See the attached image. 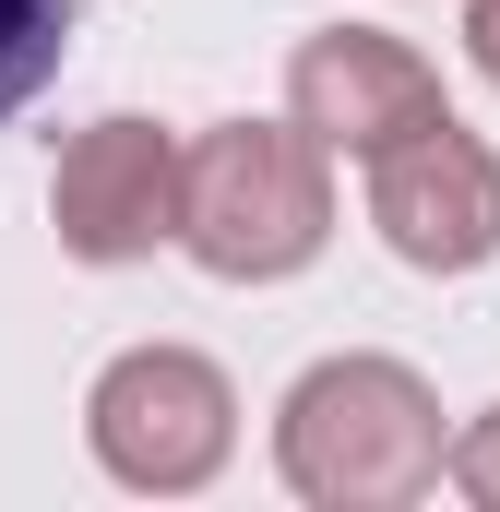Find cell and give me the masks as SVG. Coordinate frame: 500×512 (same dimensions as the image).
Returning a JSON list of instances; mask_svg holds the SVG:
<instances>
[{"label": "cell", "instance_id": "obj_8", "mask_svg": "<svg viewBox=\"0 0 500 512\" xmlns=\"http://www.w3.org/2000/svg\"><path fill=\"white\" fill-rule=\"evenodd\" d=\"M453 489H465V501H500V405L453 441Z\"/></svg>", "mask_w": 500, "mask_h": 512}, {"label": "cell", "instance_id": "obj_9", "mask_svg": "<svg viewBox=\"0 0 500 512\" xmlns=\"http://www.w3.org/2000/svg\"><path fill=\"white\" fill-rule=\"evenodd\" d=\"M465 48H477V72L500 84V0H477V12H465Z\"/></svg>", "mask_w": 500, "mask_h": 512}, {"label": "cell", "instance_id": "obj_7", "mask_svg": "<svg viewBox=\"0 0 500 512\" xmlns=\"http://www.w3.org/2000/svg\"><path fill=\"white\" fill-rule=\"evenodd\" d=\"M60 48H72V0H0V120L60 72Z\"/></svg>", "mask_w": 500, "mask_h": 512}, {"label": "cell", "instance_id": "obj_1", "mask_svg": "<svg viewBox=\"0 0 500 512\" xmlns=\"http://www.w3.org/2000/svg\"><path fill=\"white\" fill-rule=\"evenodd\" d=\"M334 227V179H322V143L298 120H215L179 167V251L227 286L262 274H298Z\"/></svg>", "mask_w": 500, "mask_h": 512}, {"label": "cell", "instance_id": "obj_4", "mask_svg": "<svg viewBox=\"0 0 500 512\" xmlns=\"http://www.w3.org/2000/svg\"><path fill=\"white\" fill-rule=\"evenodd\" d=\"M370 227L417 274H477L500 251V155L441 108L429 131H405V143L370 155Z\"/></svg>", "mask_w": 500, "mask_h": 512}, {"label": "cell", "instance_id": "obj_3", "mask_svg": "<svg viewBox=\"0 0 500 512\" xmlns=\"http://www.w3.org/2000/svg\"><path fill=\"white\" fill-rule=\"evenodd\" d=\"M96 465L120 477V489H203L215 465H227V382L191 358V346H131L120 370L96 382Z\"/></svg>", "mask_w": 500, "mask_h": 512}, {"label": "cell", "instance_id": "obj_2", "mask_svg": "<svg viewBox=\"0 0 500 512\" xmlns=\"http://www.w3.org/2000/svg\"><path fill=\"white\" fill-rule=\"evenodd\" d=\"M286 489L298 501H417L453 453H441V405L417 370L393 358H322L310 382L286 393Z\"/></svg>", "mask_w": 500, "mask_h": 512}, {"label": "cell", "instance_id": "obj_5", "mask_svg": "<svg viewBox=\"0 0 500 512\" xmlns=\"http://www.w3.org/2000/svg\"><path fill=\"white\" fill-rule=\"evenodd\" d=\"M179 143L155 120H96L60 143V167H48V215H60V239L84 262H143L155 239H179Z\"/></svg>", "mask_w": 500, "mask_h": 512}, {"label": "cell", "instance_id": "obj_6", "mask_svg": "<svg viewBox=\"0 0 500 512\" xmlns=\"http://www.w3.org/2000/svg\"><path fill=\"white\" fill-rule=\"evenodd\" d=\"M286 108H298V131H310L322 155H358V167H370L381 143H405V131L441 120V84H429L417 48H393L370 24H334V36H310V48L286 60Z\"/></svg>", "mask_w": 500, "mask_h": 512}]
</instances>
